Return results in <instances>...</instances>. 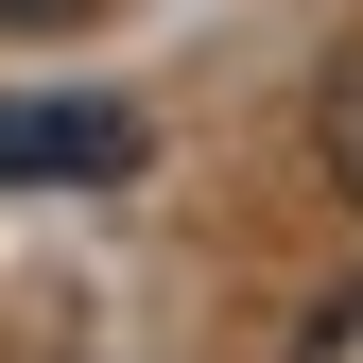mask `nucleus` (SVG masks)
<instances>
[{"label":"nucleus","mask_w":363,"mask_h":363,"mask_svg":"<svg viewBox=\"0 0 363 363\" xmlns=\"http://www.w3.org/2000/svg\"><path fill=\"white\" fill-rule=\"evenodd\" d=\"M0 173L18 191H121L139 173V121L121 104H0Z\"/></svg>","instance_id":"obj_1"},{"label":"nucleus","mask_w":363,"mask_h":363,"mask_svg":"<svg viewBox=\"0 0 363 363\" xmlns=\"http://www.w3.org/2000/svg\"><path fill=\"white\" fill-rule=\"evenodd\" d=\"M311 156H329V191H346V208H363V52H346V69H329V104H311Z\"/></svg>","instance_id":"obj_2"},{"label":"nucleus","mask_w":363,"mask_h":363,"mask_svg":"<svg viewBox=\"0 0 363 363\" xmlns=\"http://www.w3.org/2000/svg\"><path fill=\"white\" fill-rule=\"evenodd\" d=\"M294 363H363V277H346L329 311H311V329H294Z\"/></svg>","instance_id":"obj_3"},{"label":"nucleus","mask_w":363,"mask_h":363,"mask_svg":"<svg viewBox=\"0 0 363 363\" xmlns=\"http://www.w3.org/2000/svg\"><path fill=\"white\" fill-rule=\"evenodd\" d=\"M18 18H69V0H0V35H18Z\"/></svg>","instance_id":"obj_4"}]
</instances>
